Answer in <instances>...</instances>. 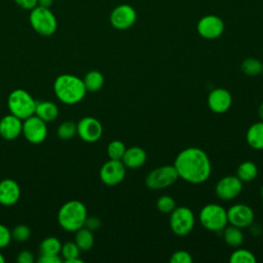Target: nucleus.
I'll list each match as a JSON object with an SVG mask.
<instances>
[{
	"label": "nucleus",
	"mask_w": 263,
	"mask_h": 263,
	"mask_svg": "<svg viewBox=\"0 0 263 263\" xmlns=\"http://www.w3.org/2000/svg\"><path fill=\"white\" fill-rule=\"evenodd\" d=\"M174 166L179 178L191 184L205 182L212 173V164L208 154L197 147H188L176 157Z\"/></svg>",
	"instance_id": "f257e3e1"
},
{
	"label": "nucleus",
	"mask_w": 263,
	"mask_h": 263,
	"mask_svg": "<svg viewBox=\"0 0 263 263\" xmlns=\"http://www.w3.org/2000/svg\"><path fill=\"white\" fill-rule=\"evenodd\" d=\"M53 91L64 104L74 105L79 103L87 92L83 80L72 74H62L53 82Z\"/></svg>",
	"instance_id": "f03ea898"
},
{
	"label": "nucleus",
	"mask_w": 263,
	"mask_h": 263,
	"mask_svg": "<svg viewBox=\"0 0 263 263\" xmlns=\"http://www.w3.org/2000/svg\"><path fill=\"white\" fill-rule=\"evenodd\" d=\"M87 217L86 206L79 200H69L59 210L58 222L60 226L69 232H75L84 226Z\"/></svg>",
	"instance_id": "7ed1b4c3"
},
{
	"label": "nucleus",
	"mask_w": 263,
	"mask_h": 263,
	"mask_svg": "<svg viewBox=\"0 0 263 263\" xmlns=\"http://www.w3.org/2000/svg\"><path fill=\"white\" fill-rule=\"evenodd\" d=\"M36 101L25 89L17 88L12 90L7 99V106L10 114L21 118L22 120L34 115Z\"/></svg>",
	"instance_id": "20e7f679"
},
{
	"label": "nucleus",
	"mask_w": 263,
	"mask_h": 263,
	"mask_svg": "<svg viewBox=\"0 0 263 263\" xmlns=\"http://www.w3.org/2000/svg\"><path fill=\"white\" fill-rule=\"evenodd\" d=\"M29 22L33 30L41 36H51L58 28V21L50 8L37 5L31 9Z\"/></svg>",
	"instance_id": "39448f33"
},
{
	"label": "nucleus",
	"mask_w": 263,
	"mask_h": 263,
	"mask_svg": "<svg viewBox=\"0 0 263 263\" xmlns=\"http://www.w3.org/2000/svg\"><path fill=\"white\" fill-rule=\"evenodd\" d=\"M200 224L210 231H221L227 224V211L217 203H208L199 212Z\"/></svg>",
	"instance_id": "423d86ee"
},
{
	"label": "nucleus",
	"mask_w": 263,
	"mask_h": 263,
	"mask_svg": "<svg viewBox=\"0 0 263 263\" xmlns=\"http://www.w3.org/2000/svg\"><path fill=\"white\" fill-rule=\"evenodd\" d=\"M178 179L179 175L174 165H161L148 173L145 184L151 190H160L172 186Z\"/></svg>",
	"instance_id": "0eeeda50"
},
{
	"label": "nucleus",
	"mask_w": 263,
	"mask_h": 263,
	"mask_svg": "<svg viewBox=\"0 0 263 263\" xmlns=\"http://www.w3.org/2000/svg\"><path fill=\"white\" fill-rule=\"evenodd\" d=\"M195 224L193 212L184 205L176 206L170 216V227L172 231L179 236L190 233Z\"/></svg>",
	"instance_id": "6e6552de"
},
{
	"label": "nucleus",
	"mask_w": 263,
	"mask_h": 263,
	"mask_svg": "<svg viewBox=\"0 0 263 263\" xmlns=\"http://www.w3.org/2000/svg\"><path fill=\"white\" fill-rule=\"evenodd\" d=\"M22 134L32 144L42 143L47 136L46 122L35 114L24 119Z\"/></svg>",
	"instance_id": "1a4fd4ad"
},
{
	"label": "nucleus",
	"mask_w": 263,
	"mask_h": 263,
	"mask_svg": "<svg viewBox=\"0 0 263 263\" xmlns=\"http://www.w3.org/2000/svg\"><path fill=\"white\" fill-rule=\"evenodd\" d=\"M125 171L126 167L121 160L109 159L100 170V179L105 185L115 186L123 181Z\"/></svg>",
	"instance_id": "9d476101"
},
{
	"label": "nucleus",
	"mask_w": 263,
	"mask_h": 263,
	"mask_svg": "<svg viewBox=\"0 0 263 263\" xmlns=\"http://www.w3.org/2000/svg\"><path fill=\"white\" fill-rule=\"evenodd\" d=\"M137 21L136 9L129 4H119L110 14V23L117 30L129 29Z\"/></svg>",
	"instance_id": "9b49d317"
},
{
	"label": "nucleus",
	"mask_w": 263,
	"mask_h": 263,
	"mask_svg": "<svg viewBox=\"0 0 263 263\" xmlns=\"http://www.w3.org/2000/svg\"><path fill=\"white\" fill-rule=\"evenodd\" d=\"M225 29L224 22L221 17L215 14H208L202 16L196 26L197 33L204 39H217L219 38Z\"/></svg>",
	"instance_id": "f8f14e48"
},
{
	"label": "nucleus",
	"mask_w": 263,
	"mask_h": 263,
	"mask_svg": "<svg viewBox=\"0 0 263 263\" xmlns=\"http://www.w3.org/2000/svg\"><path fill=\"white\" fill-rule=\"evenodd\" d=\"M77 135L84 142L95 143L103 135L102 123L95 117H83L77 123Z\"/></svg>",
	"instance_id": "ddd939ff"
},
{
	"label": "nucleus",
	"mask_w": 263,
	"mask_h": 263,
	"mask_svg": "<svg viewBox=\"0 0 263 263\" xmlns=\"http://www.w3.org/2000/svg\"><path fill=\"white\" fill-rule=\"evenodd\" d=\"M254 211L245 203H236L227 210L228 223L238 228L249 227L254 222Z\"/></svg>",
	"instance_id": "4468645a"
},
{
	"label": "nucleus",
	"mask_w": 263,
	"mask_h": 263,
	"mask_svg": "<svg viewBox=\"0 0 263 263\" xmlns=\"http://www.w3.org/2000/svg\"><path fill=\"white\" fill-rule=\"evenodd\" d=\"M242 182L236 176H225L218 181L215 192L220 199L231 200L240 194Z\"/></svg>",
	"instance_id": "2eb2a0df"
},
{
	"label": "nucleus",
	"mask_w": 263,
	"mask_h": 263,
	"mask_svg": "<svg viewBox=\"0 0 263 263\" xmlns=\"http://www.w3.org/2000/svg\"><path fill=\"white\" fill-rule=\"evenodd\" d=\"M232 104L231 93L222 87L214 88L208 96V106L215 113H224Z\"/></svg>",
	"instance_id": "dca6fc26"
},
{
	"label": "nucleus",
	"mask_w": 263,
	"mask_h": 263,
	"mask_svg": "<svg viewBox=\"0 0 263 263\" xmlns=\"http://www.w3.org/2000/svg\"><path fill=\"white\" fill-rule=\"evenodd\" d=\"M23 130V121L21 118L9 114L0 120V136L5 140L16 139Z\"/></svg>",
	"instance_id": "f3484780"
},
{
	"label": "nucleus",
	"mask_w": 263,
	"mask_h": 263,
	"mask_svg": "<svg viewBox=\"0 0 263 263\" xmlns=\"http://www.w3.org/2000/svg\"><path fill=\"white\" fill-rule=\"evenodd\" d=\"M21 196L18 184L12 179H4L0 182V203L5 206L17 202Z\"/></svg>",
	"instance_id": "a211bd4d"
},
{
	"label": "nucleus",
	"mask_w": 263,
	"mask_h": 263,
	"mask_svg": "<svg viewBox=\"0 0 263 263\" xmlns=\"http://www.w3.org/2000/svg\"><path fill=\"white\" fill-rule=\"evenodd\" d=\"M147 159L146 151L139 146H132L126 148L121 161L127 168H138L141 167Z\"/></svg>",
	"instance_id": "6ab92c4d"
},
{
	"label": "nucleus",
	"mask_w": 263,
	"mask_h": 263,
	"mask_svg": "<svg viewBox=\"0 0 263 263\" xmlns=\"http://www.w3.org/2000/svg\"><path fill=\"white\" fill-rule=\"evenodd\" d=\"M246 140L255 150H263V121L253 123L247 130Z\"/></svg>",
	"instance_id": "aec40b11"
},
{
	"label": "nucleus",
	"mask_w": 263,
	"mask_h": 263,
	"mask_svg": "<svg viewBox=\"0 0 263 263\" xmlns=\"http://www.w3.org/2000/svg\"><path fill=\"white\" fill-rule=\"evenodd\" d=\"M34 114L41 118L43 121L49 122L58 117L59 108L54 103L49 101L37 102Z\"/></svg>",
	"instance_id": "412c9836"
},
{
	"label": "nucleus",
	"mask_w": 263,
	"mask_h": 263,
	"mask_svg": "<svg viewBox=\"0 0 263 263\" xmlns=\"http://www.w3.org/2000/svg\"><path fill=\"white\" fill-rule=\"evenodd\" d=\"M75 243L80 251H88L95 243L93 231L85 228L84 226L75 231Z\"/></svg>",
	"instance_id": "4be33fe9"
},
{
	"label": "nucleus",
	"mask_w": 263,
	"mask_h": 263,
	"mask_svg": "<svg viewBox=\"0 0 263 263\" xmlns=\"http://www.w3.org/2000/svg\"><path fill=\"white\" fill-rule=\"evenodd\" d=\"M82 80H83L86 91H90V92H96L100 90L103 87L105 82V78L103 74L97 70H91L87 72Z\"/></svg>",
	"instance_id": "5701e85b"
},
{
	"label": "nucleus",
	"mask_w": 263,
	"mask_h": 263,
	"mask_svg": "<svg viewBox=\"0 0 263 263\" xmlns=\"http://www.w3.org/2000/svg\"><path fill=\"white\" fill-rule=\"evenodd\" d=\"M223 237L224 241L232 248H238L243 242V233L241 231V228L233 225L226 226L223 229Z\"/></svg>",
	"instance_id": "b1692460"
},
{
	"label": "nucleus",
	"mask_w": 263,
	"mask_h": 263,
	"mask_svg": "<svg viewBox=\"0 0 263 263\" xmlns=\"http://www.w3.org/2000/svg\"><path fill=\"white\" fill-rule=\"evenodd\" d=\"M258 175V167L257 165L250 160L241 162L236 171V177L242 183L252 182Z\"/></svg>",
	"instance_id": "393cba45"
},
{
	"label": "nucleus",
	"mask_w": 263,
	"mask_h": 263,
	"mask_svg": "<svg viewBox=\"0 0 263 263\" xmlns=\"http://www.w3.org/2000/svg\"><path fill=\"white\" fill-rule=\"evenodd\" d=\"M61 254L63 260L67 263H83V260L79 258L80 249L77 247L75 241H68L62 245Z\"/></svg>",
	"instance_id": "a878e982"
},
{
	"label": "nucleus",
	"mask_w": 263,
	"mask_h": 263,
	"mask_svg": "<svg viewBox=\"0 0 263 263\" xmlns=\"http://www.w3.org/2000/svg\"><path fill=\"white\" fill-rule=\"evenodd\" d=\"M62 242L59 238L54 236L45 237L40 246H39V253L40 255H59L61 253Z\"/></svg>",
	"instance_id": "bb28decb"
},
{
	"label": "nucleus",
	"mask_w": 263,
	"mask_h": 263,
	"mask_svg": "<svg viewBox=\"0 0 263 263\" xmlns=\"http://www.w3.org/2000/svg\"><path fill=\"white\" fill-rule=\"evenodd\" d=\"M240 69L247 76H257L262 73V62L256 58H247L242 61Z\"/></svg>",
	"instance_id": "cd10ccee"
},
{
	"label": "nucleus",
	"mask_w": 263,
	"mask_h": 263,
	"mask_svg": "<svg viewBox=\"0 0 263 263\" xmlns=\"http://www.w3.org/2000/svg\"><path fill=\"white\" fill-rule=\"evenodd\" d=\"M229 261L230 263H256L257 259L251 251L246 249H236L231 253Z\"/></svg>",
	"instance_id": "c85d7f7f"
},
{
	"label": "nucleus",
	"mask_w": 263,
	"mask_h": 263,
	"mask_svg": "<svg viewBox=\"0 0 263 263\" xmlns=\"http://www.w3.org/2000/svg\"><path fill=\"white\" fill-rule=\"evenodd\" d=\"M77 134V123L72 120L62 122L57 129V135L61 140H70Z\"/></svg>",
	"instance_id": "c756f323"
},
{
	"label": "nucleus",
	"mask_w": 263,
	"mask_h": 263,
	"mask_svg": "<svg viewBox=\"0 0 263 263\" xmlns=\"http://www.w3.org/2000/svg\"><path fill=\"white\" fill-rule=\"evenodd\" d=\"M125 150H126V147L123 142L119 140H113L112 142L109 143L107 147V154L110 159L121 160Z\"/></svg>",
	"instance_id": "7c9ffc66"
},
{
	"label": "nucleus",
	"mask_w": 263,
	"mask_h": 263,
	"mask_svg": "<svg viewBox=\"0 0 263 263\" xmlns=\"http://www.w3.org/2000/svg\"><path fill=\"white\" fill-rule=\"evenodd\" d=\"M156 208L163 214H171L176 208V201L170 195H162L157 199Z\"/></svg>",
	"instance_id": "2f4dec72"
},
{
	"label": "nucleus",
	"mask_w": 263,
	"mask_h": 263,
	"mask_svg": "<svg viewBox=\"0 0 263 263\" xmlns=\"http://www.w3.org/2000/svg\"><path fill=\"white\" fill-rule=\"evenodd\" d=\"M11 236H12V239L20 242H24L30 238L31 229L27 225H23V224L17 225L11 230Z\"/></svg>",
	"instance_id": "473e14b6"
},
{
	"label": "nucleus",
	"mask_w": 263,
	"mask_h": 263,
	"mask_svg": "<svg viewBox=\"0 0 263 263\" xmlns=\"http://www.w3.org/2000/svg\"><path fill=\"white\" fill-rule=\"evenodd\" d=\"M171 263H191L192 256L185 250H178L174 252L170 258Z\"/></svg>",
	"instance_id": "72a5a7b5"
},
{
	"label": "nucleus",
	"mask_w": 263,
	"mask_h": 263,
	"mask_svg": "<svg viewBox=\"0 0 263 263\" xmlns=\"http://www.w3.org/2000/svg\"><path fill=\"white\" fill-rule=\"evenodd\" d=\"M12 239L11 231L3 224H0V249L6 248Z\"/></svg>",
	"instance_id": "f704fd0d"
},
{
	"label": "nucleus",
	"mask_w": 263,
	"mask_h": 263,
	"mask_svg": "<svg viewBox=\"0 0 263 263\" xmlns=\"http://www.w3.org/2000/svg\"><path fill=\"white\" fill-rule=\"evenodd\" d=\"M102 225L101 220L98 217H86L85 222H84V227L91 230V231H96L98 230Z\"/></svg>",
	"instance_id": "c9c22d12"
},
{
	"label": "nucleus",
	"mask_w": 263,
	"mask_h": 263,
	"mask_svg": "<svg viewBox=\"0 0 263 263\" xmlns=\"http://www.w3.org/2000/svg\"><path fill=\"white\" fill-rule=\"evenodd\" d=\"M63 261L59 255H40L38 258L39 263H62Z\"/></svg>",
	"instance_id": "e433bc0d"
},
{
	"label": "nucleus",
	"mask_w": 263,
	"mask_h": 263,
	"mask_svg": "<svg viewBox=\"0 0 263 263\" xmlns=\"http://www.w3.org/2000/svg\"><path fill=\"white\" fill-rule=\"evenodd\" d=\"M15 4L24 9L31 10L38 5V0H13Z\"/></svg>",
	"instance_id": "4c0bfd02"
},
{
	"label": "nucleus",
	"mask_w": 263,
	"mask_h": 263,
	"mask_svg": "<svg viewBox=\"0 0 263 263\" xmlns=\"http://www.w3.org/2000/svg\"><path fill=\"white\" fill-rule=\"evenodd\" d=\"M16 261L18 263H33L34 256H33V254L30 251L25 250V251H22L18 254V256L16 258Z\"/></svg>",
	"instance_id": "58836bf2"
},
{
	"label": "nucleus",
	"mask_w": 263,
	"mask_h": 263,
	"mask_svg": "<svg viewBox=\"0 0 263 263\" xmlns=\"http://www.w3.org/2000/svg\"><path fill=\"white\" fill-rule=\"evenodd\" d=\"M52 3H53V0H38V5L42 6V7L50 8Z\"/></svg>",
	"instance_id": "ea45409f"
},
{
	"label": "nucleus",
	"mask_w": 263,
	"mask_h": 263,
	"mask_svg": "<svg viewBox=\"0 0 263 263\" xmlns=\"http://www.w3.org/2000/svg\"><path fill=\"white\" fill-rule=\"evenodd\" d=\"M258 114H259V117H260L261 121H263V103L258 108Z\"/></svg>",
	"instance_id": "a19ab883"
},
{
	"label": "nucleus",
	"mask_w": 263,
	"mask_h": 263,
	"mask_svg": "<svg viewBox=\"0 0 263 263\" xmlns=\"http://www.w3.org/2000/svg\"><path fill=\"white\" fill-rule=\"evenodd\" d=\"M4 262H5V258L3 257L2 253L0 252V263H4Z\"/></svg>",
	"instance_id": "79ce46f5"
},
{
	"label": "nucleus",
	"mask_w": 263,
	"mask_h": 263,
	"mask_svg": "<svg viewBox=\"0 0 263 263\" xmlns=\"http://www.w3.org/2000/svg\"><path fill=\"white\" fill-rule=\"evenodd\" d=\"M261 196H262V199H263V186L261 188Z\"/></svg>",
	"instance_id": "37998d69"
},
{
	"label": "nucleus",
	"mask_w": 263,
	"mask_h": 263,
	"mask_svg": "<svg viewBox=\"0 0 263 263\" xmlns=\"http://www.w3.org/2000/svg\"><path fill=\"white\" fill-rule=\"evenodd\" d=\"M262 75H263V63H262V73H261Z\"/></svg>",
	"instance_id": "c03bdc74"
}]
</instances>
